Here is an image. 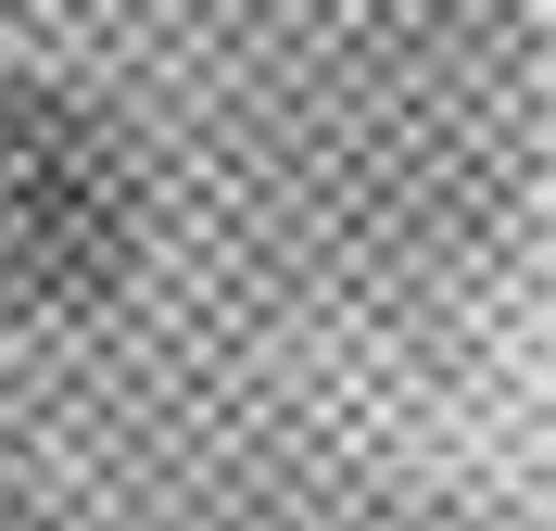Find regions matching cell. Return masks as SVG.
<instances>
[{
  "label": "cell",
  "mask_w": 556,
  "mask_h": 531,
  "mask_svg": "<svg viewBox=\"0 0 556 531\" xmlns=\"http://www.w3.org/2000/svg\"><path fill=\"white\" fill-rule=\"evenodd\" d=\"M139 266V152L76 89H0V317H76Z\"/></svg>",
  "instance_id": "obj_1"
},
{
  "label": "cell",
  "mask_w": 556,
  "mask_h": 531,
  "mask_svg": "<svg viewBox=\"0 0 556 531\" xmlns=\"http://www.w3.org/2000/svg\"><path fill=\"white\" fill-rule=\"evenodd\" d=\"M0 531H51V519H26V506H0Z\"/></svg>",
  "instance_id": "obj_2"
}]
</instances>
